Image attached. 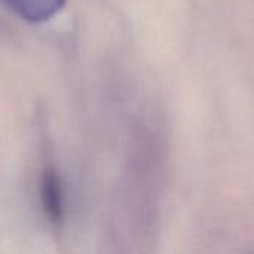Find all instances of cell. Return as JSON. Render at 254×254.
<instances>
[{"label":"cell","instance_id":"obj_1","mask_svg":"<svg viewBox=\"0 0 254 254\" xmlns=\"http://www.w3.org/2000/svg\"><path fill=\"white\" fill-rule=\"evenodd\" d=\"M40 202L46 219L52 225L64 220V188L54 167H46L40 179Z\"/></svg>","mask_w":254,"mask_h":254},{"label":"cell","instance_id":"obj_2","mask_svg":"<svg viewBox=\"0 0 254 254\" xmlns=\"http://www.w3.org/2000/svg\"><path fill=\"white\" fill-rule=\"evenodd\" d=\"M9 6L28 22H45L57 15L65 0H7Z\"/></svg>","mask_w":254,"mask_h":254}]
</instances>
